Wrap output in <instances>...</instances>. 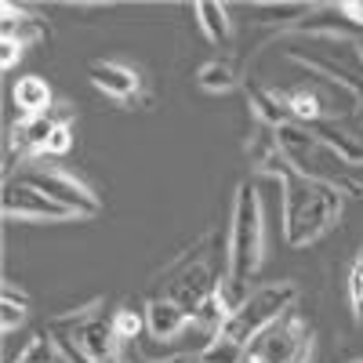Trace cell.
Masks as SVG:
<instances>
[{
	"mask_svg": "<svg viewBox=\"0 0 363 363\" xmlns=\"http://www.w3.org/2000/svg\"><path fill=\"white\" fill-rule=\"evenodd\" d=\"M265 255V211L255 182L244 178L233 193V215H229V240H225V272H222V301L233 313L255 287L251 280L262 269Z\"/></svg>",
	"mask_w": 363,
	"mask_h": 363,
	"instance_id": "6da1fadb",
	"label": "cell"
},
{
	"mask_svg": "<svg viewBox=\"0 0 363 363\" xmlns=\"http://www.w3.org/2000/svg\"><path fill=\"white\" fill-rule=\"evenodd\" d=\"M284 186L280 200V229H284V244L287 247H313L338 225L342 211H345V193L338 186H330L327 178L301 174L291 164L277 174Z\"/></svg>",
	"mask_w": 363,
	"mask_h": 363,
	"instance_id": "7a4b0ae2",
	"label": "cell"
},
{
	"mask_svg": "<svg viewBox=\"0 0 363 363\" xmlns=\"http://www.w3.org/2000/svg\"><path fill=\"white\" fill-rule=\"evenodd\" d=\"M298 294H301V291H298L294 280H272V284L255 287V291H251V294H247V298L225 316V323H222L218 335L247 349L265 327H272L277 320H284V316L294 313Z\"/></svg>",
	"mask_w": 363,
	"mask_h": 363,
	"instance_id": "3957f363",
	"label": "cell"
},
{
	"mask_svg": "<svg viewBox=\"0 0 363 363\" xmlns=\"http://www.w3.org/2000/svg\"><path fill=\"white\" fill-rule=\"evenodd\" d=\"M51 338L69 363H124V342L113 330V316L77 313L51 323Z\"/></svg>",
	"mask_w": 363,
	"mask_h": 363,
	"instance_id": "277c9868",
	"label": "cell"
},
{
	"mask_svg": "<svg viewBox=\"0 0 363 363\" xmlns=\"http://www.w3.org/2000/svg\"><path fill=\"white\" fill-rule=\"evenodd\" d=\"M313 352H316L313 327L298 313H291V316L277 320L272 327H265L247 345L244 363H309Z\"/></svg>",
	"mask_w": 363,
	"mask_h": 363,
	"instance_id": "5b68a950",
	"label": "cell"
},
{
	"mask_svg": "<svg viewBox=\"0 0 363 363\" xmlns=\"http://www.w3.org/2000/svg\"><path fill=\"white\" fill-rule=\"evenodd\" d=\"M18 182H26V186H33L37 193L51 196L55 203L69 207L77 218H95V215H102V200H99V193L91 189L87 182H80L77 174L62 171V167H51V164H29V167L18 174Z\"/></svg>",
	"mask_w": 363,
	"mask_h": 363,
	"instance_id": "8992f818",
	"label": "cell"
},
{
	"mask_svg": "<svg viewBox=\"0 0 363 363\" xmlns=\"http://www.w3.org/2000/svg\"><path fill=\"white\" fill-rule=\"evenodd\" d=\"M73 124V109L69 106H51L48 113H40V116H18V124L11 128V135H8V164H11V157L18 153V157H26V160H40L44 157V149H48V142L55 138V131L58 128H69Z\"/></svg>",
	"mask_w": 363,
	"mask_h": 363,
	"instance_id": "52a82bcc",
	"label": "cell"
},
{
	"mask_svg": "<svg viewBox=\"0 0 363 363\" xmlns=\"http://www.w3.org/2000/svg\"><path fill=\"white\" fill-rule=\"evenodd\" d=\"M4 218L11 222H73L77 215L69 207L62 203H55L51 196L37 193L33 186H26V182H11L8 178V186H4Z\"/></svg>",
	"mask_w": 363,
	"mask_h": 363,
	"instance_id": "ba28073f",
	"label": "cell"
},
{
	"mask_svg": "<svg viewBox=\"0 0 363 363\" xmlns=\"http://www.w3.org/2000/svg\"><path fill=\"white\" fill-rule=\"evenodd\" d=\"M145 330H149V338L153 342H174V338H182L186 330L193 327V313L182 306V301H174V298H167V294H153L145 301Z\"/></svg>",
	"mask_w": 363,
	"mask_h": 363,
	"instance_id": "9c48e42d",
	"label": "cell"
},
{
	"mask_svg": "<svg viewBox=\"0 0 363 363\" xmlns=\"http://www.w3.org/2000/svg\"><path fill=\"white\" fill-rule=\"evenodd\" d=\"M87 80L95 84L102 95H109V99H116V102H124V106H131V102L142 95V77H138L131 66L109 62V58L91 62V66H87Z\"/></svg>",
	"mask_w": 363,
	"mask_h": 363,
	"instance_id": "30bf717a",
	"label": "cell"
},
{
	"mask_svg": "<svg viewBox=\"0 0 363 363\" xmlns=\"http://www.w3.org/2000/svg\"><path fill=\"white\" fill-rule=\"evenodd\" d=\"M244 95H247V106H251V113H255V120H258L262 128L280 131V128L294 124V120H291V109H287V99H284V91L247 84V87H244Z\"/></svg>",
	"mask_w": 363,
	"mask_h": 363,
	"instance_id": "8fae6325",
	"label": "cell"
},
{
	"mask_svg": "<svg viewBox=\"0 0 363 363\" xmlns=\"http://www.w3.org/2000/svg\"><path fill=\"white\" fill-rule=\"evenodd\" d=\"M0 37L29 48V44L44 40V22L29 11V8H18L15 0H8V4L0 8Z\"/></svg>",
	"mask_w": 363,
	"mask_h": 363,
	"instance_id": "7c38bea8",
	"label": "cell"
},
{
	"mask_svg": "<svg viewBox=\"0 0 363 363\" xmlns=\"http://www.w3.org/2000/svg\"><path fill=\"white\" fill-rule=\"evenodd\" d=\"M11 99H15V109H18V116H40V113H48L55 102H51V87H48V80L44 77H18L15 80V87H11Z\"/></svg>",
	"mask_w": 363,
	"mask_h": 363,
	"instance_id": "4fadbf2b",
	"label": "cell"
},
{
	"mask_svg": "<svg viewBox=\"0 0 363 363\" xmlns=\"http://www.w3.org/2000/svg\"><path fill=\"white\" fill-rule=\"evenodd\" d=\"M193 18L200 26V33L215 44V48H229L233 44V22H229V11L222 4H211V0H200L193 4Z\"/></svg>",
	"mask_w": 363,
	"mask_h": 363,
	"instance_id": "5bb4252c",
	"label": "cell"
},
{
	"mask_svg": "<svg viewBox=\"0 0 363 363\" xmlns=\"http://www.w3.org/2000/svg\"><path fill=\"white\" fill-rule=\"evenodd\" d=\"M284 99H287L291 120L301 124V128H316V124L327 120V106L313 87H291V91H284Z\"/></svg>",
	"mask_w": 363,
	"mask_h": 363,
	"instance_id": "9a60e30c",
	"label": "cell"
},
{
	"mask_svg": "<svg viewBox=\"0 0 363 363\" xmlns=\"http://www.w3.org/2000/svg\"><path fill=\"white\" fill-rule=\"evenodd\" d=\"M236 84H240V69L233 58H211V62L196 69V87L211 91V95H225Z\"/></svg>",
	"mask_w": 363,
	"mask_h": 363,
	"instance_id": "2e32d148",
	"label": "cell"
},
{
	"mask_svg": "<svg viewBox=\"0 0 363 363\" xmlns=\"http://www.w3.org/2000/svg\"><path fill=\"white\" fill-rule=\"evenodd\" d=\"M313 4H255L251 8V15L262 22V26H298V22H306V18H313Z\"/></svg>",
	"mask_w": 363,
	"mask_h": 363,
	"instance_id": "e0dca14e",
	"label": "cell"
},
{
	"mask_svg": "<svg viewBox=\"0 0 363 363\" xmlns=\"http://www.w3.org/2000/svg\"><path fill=\"white\" fill-rule=\"evenodd\" d=\"M26 316H29V298L8 280L4 294H0V330H4V335H15V330L26 323Z\"/></svg>",
	"mask_w": 363,
	"mask_h": 363,
	"instance_id": "ac0fdd59",
	"label": "cell"
},
{
	"mask_svg": "<svg viewBox=\"0 0 363 363\" xmlns=\"http://www.w3.org/2000/svg\"><path fill=\"white\" fill-rule=\"evenodd\" d=\"M244 356H247L244 345H236V342H229V338H222V335H215V338L200 349V359H203V363H244Z\"/></svg>",
	"mask_w": 363,
	"mask_h": 363,
	"instance_id": "d6986e66",
	"label": "cell"
},
{
	"mask_svg": "<svg viewBox=\"0 0 363 363\" xmlns=\"http://www.w3.org/2000/svg\"><path fill=\"white\" fill-rule=\"evenodd\" d=\"M345 291H349V309H352V320L363 327V244L349 265V280H345Z\"/></svg>",
	"mask_w": 363,
	"mask_h": 363,
	"instance_id": "ffe728a7",
	"label": "cell"
},
{
	"mask_svg": "<svg viewBox=\"0 0 363 363\" xmlns=\"http://www.w3.org/2000/svg\"><path fill=\"white\" fill-rule=\"evenodd\" d=\"M113 330H116L120 342H135L145 330V313H138L135 306H120L113 313Z\"/></svg>",
	"mask_w": 363,
	"mask_h": 363,
	"instance_id": "44dd1931",
	"label": "cell"
},
{
	"mask_svg": "<svg viewBox=\"0 0 363 363\" xmlns=\"http://www.w3.org/2000/svg\"><path fill=\"white\" fill-rule=\"evenodd\" d=\"M69 149H73V131H69V128H58L55 138H51L48 149H44V157H62V153H69ZM44 157H40V160H44Z\"/></svg>",
	"mask_w": 363,
	"mask_h": 363,
	"instance_id": "7402d4cb",
	"label": "cell"
},
{
	"mask_svg": "<svg viewBox=\"0 0 363 363\" xmlns=\"http://www.w3.org/2000/svg\"><path fill=\"white\" fill-rule=\"evenodd\" d=\"M335 11H338L342 18H349V22L363 26V4H359V0H345V4H338Z\"/></svg>",
	"mask_w": 363,
	"mask_h": 363,
	"instance_id": "603a6c76",
	"label": "cell"
},
{
	"mask_svg": "<svg viewBox=\"0 0 363 363\" xmlns=\"http://www.w3.org/2000/svg\"><path fill=\"white\" fill-rule=\"evenodd\" d=\"M164 363H203L200 359V352L193 356V352H182V356H171V359H164Z\"/></svg>",
	"mask_w": 363,
	"mask_h": 363,
	"instance_id": "cb8c5ba5",
	"label": "cell"
},
{
	"mask_svg": "<svg viewBox=\"0 0 363 363\" xmlns=\"http://www.w3.org/2000/svg\"><path fill=\"white\" fill-rule=\"evenodd\" d=\"M352 363H363V356H359V359H352Z\"/></svg>",
	"mask_w": 363,
	"mask_h": 363,
	"instance_id": "d4e9b609",
	"label": "cell"
}]
</instances>
